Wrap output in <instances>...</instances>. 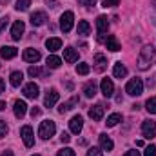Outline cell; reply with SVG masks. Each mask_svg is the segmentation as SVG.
Segmentation results:
<instances>
[{"label":"cell","mask_w":156,"mask_h":156,"mask_svg":"<svg viewBox=\"0 0 156 156\" xmlns=\"http://www.w3.org/2000/svg\"><path fill=\"white\" fill-rule=\"evenodd\" d=\"M4 89H5V83H4V80H2V78H0V94H2V93H4Z\"/></svg>","instance_id":"cell-45"},{"label":"cell","mask_w":156,"mask_h":156,"mask_svg":"<svg viewBox=\"0 0 156 156\" xmlns=\"http://www.w3.org/2000/svg\"><path fill=\"white\" fill-rule=\"evenodd\" d=\"M78 4L80 5H85V7H91V5L96 4V0H78Z\"/></svg>","instance_id":"cell-38"},{"label":"cell","mask_w":156,"mask_h":156,"mask_svg":"<svg viewBox=\"0 0 156 156\" xmlns=\"http://www.w3.org/2000/svg\"><path fill=\"white\" fill-rule=\"evenodd\" d=\"M7 22H9V20H7V18H5V16H4V18H2V20H0V31H4V29H5V27H7Z\"/></svg>","instance_id":"cell-41"},{"label":"cell","mask_w":156,"mask_h":156,"mask_svg":"<svg viewBox=\"0 0 156 156\" xmlns=\"http://www.w3.org/2000/svg\"><path fill=\"white\" fill-rule=\"evenodd\" d=\"M105 45H107V49H109V51H113V53H116V51H120V49H122L115 35H111V37H107V40H105Z\"/></svg>","instance_id":"cell-24"},{"label":"cell","mask_w":156,"mask_h":156,"mask_svg":"<svg viewBox=\"0 0 156 156\" xmlns=\"http://www.w3.org/2000/svg\"><path fill=\"white\" fill-rule=\"evenodd\" d=\"M96 29H98V40L102 42V40H104V35H105V33H107V29H109V22H107V16L100 15V16L96 18Z\"/></svg>","instance_id":"cell-7"},{"label":"cell","mask_w":156,"mask_h":156,"mask_svg":"<svg viewBox=\"0 0 156 156\" xmlns=\"http://www.w3.org/2000/svg\"><path fill=\"white\" fill-rule=\"evenodd\" d=\"M113 75H115V78H125L127 76V67L122 64V62H116L115 64V69H113Z\"/></svg>","instance_id":"cell-22"},{"label":"cell","mask_w":156,"mask_h":156,"mask_svg":"<svg viewBox=\"0 0 156 156\" xmlns=\"http://www.w3.org/2000/svg\"><path fill=\"white\" fill-rule=\"evenodd\" d=\"M82 127H83V120H82V116H73L71 118V122H69V129H71L73 134H78V133L82 131Z\"/></svg>","instance_id":"cell-15"},{"label":"cell","mask_w":156,"mask_h":156,"mask_svg":"<svg viewBox=\"0 0 156 156\" xmlns=\"http://www.w3.org/2000/svg\"><path fill=\"white\" fill-rule=\"evenodd\" d=\"M24 60L26 62H31V64H35V62H38L40 60V51H37V49H33V47H29V49H26L24 51Z\"/></svg>","instance_id":"cell-13"},{"label":"cell","mask_w":156,"mask_h":156,"mask_svg":"<svg viewBox=\"0 0 156 156\" xmlns=\"http://www.w3.org/2000/svg\"><path fill=\"white\" fill-rule=\"evenodd\" d=\"M83 94H85L87 98H93V96L96 94V83H94V82H87V83L83 85Z\"/></svg>","instance_id":"cell-25"},{"label":"cell","mask_w":156,"mask_h":156,"mask_svg":"<svg viewBox=\"0 0 156 156\" xmlns=\"http://www.w3.org/2000/svg\"><path fill=\"white\" fill-rule=\"evenodd\" d=\"M120 0H104V7H113V5H118Z\"/></svg>","instance_id":"cell-39"},{"label":"cell","mask_w":156,"mask_h":156,"mask_svg":"<svg viewBox=\"0 0 156 156\" xmlns=\"http://www.w3.org/2000/svg\"><path fill=\"white\" fill-rule=\"evenodd\" d=\"M73 24H75V15L71 11H66L62 16H60V29L64 33H69L73 29Z\"/></svg>","instance_id":"cell-4"},{"label":"cell","mask_w":156,"mask_h":156,"mask_svg":"<svg viewBox=\"0 0 156 156\" xmlns=\"http://www.w3.org/2000/svg\"><path fill=\"white\" fill-rule=\"evenodd\" d=\"M13 111H15V116H16V118H24V116H26V111H27L26 102H24V100H16V102H15Z\"/></svg>","instance_id":"cell-16"},{"label":"cell","mask_w":156,"mask_h":156,"mask_svg":"<svg viewBox=\"0 0 156 156\" xmlns=\"http://www.w3.org/2000/svg\"><path fill=\"white\" fill-rule=\"evenodd\" d=\"M100 89H102V94H104L105 98H111V96L115 94V85H113L111 78H104L102 83H100Z\"/></svg>","instance_id":"cell-9"},{"label":"cell","mask_w":156,"mask_h":156,"mask_svg":"<svg viewBox=\"0 0 156 156\" xmlns=\"http://www.w3.org/2000/svg\"><path fill=\"white\" fill-rule=\"evenodd\" d=\"M91 33V24L89 22H85V20H80L78 22V35H89Z\"/></svg>","instance_id":"cell-28"},{"label":"cell","mask_w":156,"mask_h":156,"mask_svg":"<svg viewBox=\"0 0 156 156\" xmlns=\"http://www.w3.org/2000/svg\"><path fill=\"white\" fill-rule=\"evenodd\" d=\"M142 134L147 140H153L156 136V122H153V120H144V123H142Z\"/></svg>","instance_id":"cell-6"},{"label":"cell","mask_w":156,"mask_h":156,"mask_svg":"<svg viewBox=\"0 0 156 156\" xmlns=\"http://www.w3.org/2000/svg\"><path fill=\"white\" fill-rule=\"evenodd\" d=\"M27 73H29V76H40V75H42V69H40V67H37V66H33V67H29V71H27Z\"/></svg>","instance_id":"cell-34"},{"label":"cell","mask_w":156,"mask_h":156,"mask_svg":"<svg viewBox=\"0 0 156 156\" xmlns=\"http://www.w3.org/2000/svg\"><path fill=\"white\" fill-rule=\"evenodd\" d=\"M85 156H102V149L93 147V149H89V151H87V154H85Z\"/></svg>","instance_id":"cell-36"},{"label":"cell","mask_w":156,"mask_h":156,"mask_svg":"<svg viewBox=\"0 0 156 156\" xmlns=\"http://www.w3.org/2000/svg\"><path fill=\"white\" fill-rule=\"evenodd\" d=\"M89 116L93 118L94 122H100L102 118H104V105H93L91 109H89Z\"/></svg>","instance_id":"cell-18"},{"label":"cell","mask_w":156,"mask_h":156,"mask_svg":"<svg viewBox=\"0 0 156 156\" xmlns=\"http://www.w3.org/2000/svg\"><path fill=\"white\" fill-rule=\"evenodd\" d=\"M31 24L35 26V27H38V26H44L45 24V20H47V15L44 13V11H35L33 15H31Z\"/></svg>","instance_id":"cell-12"},{"label":"cell","mask_w":156,"mask_h":156,"mask_svg":"<svg viewBox=\"0 0 156 156\" xmlns=\"http://www.w3.org/2000/svg\"><path fill=\"white\" fill-rule=\"evenodd\" d=\"M5 109V102H0V111H4Z\"/></svg>","instance_id":"cell-47"},{"label":"cell","mask_w":156,"mask_h":156,"mask_svg":"<svg viewBox=\"0 0 156 156\" xmlns=\"http://www.w3.org/2000/svg\"><path fill=\"white\" fill-rule=\"evenodd\" d=\"M7 134V123L4 120H0V138H4Z\"/></svg>","instance_id":"cell-35"},{"label":"cell","mask_w":156,"mask_h":156,"mask_svg":"<svg viewBox=\"0 0 156 156\" xmlns=\"http://www.w3.org/2000/svg\"><path fill=\"white\" fill-rule=\"evenodd\" d=\"M45 47H47L51 53H55V51L62 49V40H60V38H47V42H45Z\"/></svg>","instance_id":"cell-23"},{"label":"cell","mask_w":156,"mask_h":156,"mask_svg":"<svg viewBox=\"0 0 156 156\" xmlns=\"http://www.w3.org/2000/svg\"><path fill=\"white\" fill-rule=\"evenodd\" d=\"M123 156H140V153H138V151H127Z\"/></svg>","instance_id":"cell-44"},{"label":"cell","mask_w":156,"mask_h":156,"mask_svg":"<svg viewBox=\"0 0 156 156\" xmlns=\"http://www.w3.org/2000/svg\"><path fill=\"white\" fill-rule=\"evenodd\" d=\"M58 98H60L58 91H56V89H51V91H47V94H45V98H44V105H45V107H53V105L58 102Z\"/></svg>","instance_id":"cell-11"},{"label":"cell","mask_w":156,"mask_h":156,"mask_svg":"<svg viewBox=\"0 0 156 156\" xmlns=\"http://www.w3.org/2000/svg\"><path fill=\"white\" fill-rule=\"evenodd\" d=\"M24 29H26L24 22H22V20H16V22L13 24V27H11V38L13 40H20L22 38V35H24Z\"/></svg>","instance_id":"cell-10"},{"label":"cell","mask_w":156,"mask_h":156,"mask_svg":"<svg viewBox=\"0 0 156 156\" xmlns=\"http://www.w3.org/2000/svg\"><path fill=\"white\" fill-rule=\"evenodd\" d=\"M76 104H78V96H73L69 102H64V104H60V107H58V113H62V115H64V113L71 111V109H73Z\"/></svg>","instance_id":"cell-20"},{"label":"cell","mask_w":156,"mask_h":156,"mask_svg":"<svg viewBox=\"0 0 156 156\" xmlns=\"http://www.w3.org/2000/svg\"><path fill=\"white\" fill-rule=\"evenodd\" d=\"M125 93L131 94V96H140V94L144 93V82H142V78H133V80H129L127 85H125Z\"/></svg>","instance_id":"cell-3"},{"label":"cell","mask_w":156,"mask_h":156,"mask_svg":"<svg viewBox=\"0 0 156 156\" xmlns=\"http://www.w3.org/2000/svg\"><path fill=\"white\" fill-rule=\"evenodd\" d=\"M16 55H18L16 47H11V45H4V47L0 49V56H2V58H5V60H11V58H15Z\"/></svg>","instance_id":"cell-17"},{"label":"cell","mask_w":156,"mask_h":156,"mask_svg":"<svg viewBox=\"0 0 156 156\" xmlns=\"http://www.w3.org/2000/svg\"><path fill=\"white\" fill-rule=\"evenodd\" d=\"M144 156H156V145H149V147L145 149Z\"/></svg>","instance_id":"cell-37"},{"label":"cell","mask_w":156,"mask_h":156,"mask_svg":"<svg viewBox=\"0 0 156 156\" xmlns=\"http://www.w3.org/2000/svg\"><path fill=\"white\" fill-rule=\"evenodd\" d=\"M64 58H66V62H69V64L76 62L78 60V51L73 49V47H66V49H64Z\"/></svg>","instance_id":"cell-21"},{"label":"cell","mask_w":156,"mask_h":156,"mask_svg":"<svg viewBox=\"0 0 156 156\" xmlns=\"http://www.w3.org/2000/svg\"><path fill=\"white\" fill-rule=\"evenodd\" d=\"M22 82H24L22 71H13V73H11V85H13V87H18Z\"/></svg>","instance_id":"cell-27"},{"label":"cell","mask_w":156,"mask_h":156,"mask_svg":"<svg viewBox=\"0 0 156 156\" xmlns=\"http://www.w3.org/2000/svg\"><path fill=\"white\" fill-rule=\"evenodd\" d=\"M55 133H56V125H55V122H53V120H44V122L40 123V127H38V136L42 138V140H47V138H51Z\"/></svg>","instance_id":"cell-2"},{"label":"cell","mask_w":156,"mask_h":156,"mask_svg":"<svg viewBox=\"0 0 156 156\" xmlns=\"http://www.w3.org/2000/svg\"><path fill=\"white\" fill-rule=\"evenodd\" d=\"M38 94H40V89H38V85H37L35 82L24 85V96H26V98L35 100V98H38Z\"/></svg>","instance_id":"cell-8"},{"label":"cell","mask_w":156,"mask_h":156,"mask_svg":"<svg viewBox=\"0 0 156 156\" xmlns=\"http://www.w3.org/2000/svg\"><path fill=\"white\" fill-rule=\"evenodd\" d=\"M154 60V47L153 45H144L140 55H138V69L147 71L151 67V62Z\"/></svg>","instance_id":"cell-1"},{"label":"cell","mask_w":156,"mask_h":156,"mask_svg":"<svg viewBox=\"0 0 156 156\" xmlns=\"http://www.w3.org/2000/svg\"><path fill=\"white\" fill-rule=\"evenodd\" d=\"M33 156H40V154H33Z\"/></svg>","instance_id":"cell-49"},{"label":"cell","mask_w":156,"mask_h":156,"mask_svg":"<svg viewBox=\"0 0 156 156\" xmlns=\"http://www.w3.org/2000/svg\"><path fill=\"white\" fill-rule=\"evenodd\" d=\"M56 156H76L75 154V151L73 149H69V147H66V149H62V151H58Z\"/></svg>","instance_id":"cell-33"},{"label":"cell","mask_w":156,"mask_h":156,"mask_svg":"<svg viewBox=\"0 0 156 156\" xmlns=\"http://www.w3.org/2000/svg\"><path fill=\"white\" fill-rule=\"evenodd\" d=\"M20 136H22L26 147H33V145H35V134H33L31 125H24V127L20 129Z\"/></svg>","instance_id":"cell-5"},{"label":"cell","mask_w":156,"mask_h":156,"mask_svg":"<svg viewBox=\"0 0 156 156\" xmlns=\"http://www.w3.org/2000/svg\"><path fill=\"white\" fill-rule=\"evenodd\" d=\"M29 5H31V0H16L15 9H16V11H27Z\"/></svg>","instance_id":"cell-29"},{"label":"cell","mask_w":156,"mask_h":156,"mask_svg":"<svg viewBox=\"0 0 156 156\" xmlns=\"http://www.w3.org/2000/svg\"><path fill=\"white\" fill-rule=\"evenodd\" d=\"M118 122H122V115H120V113H113L111 116L107 118V122H105V123H107V127H115Z\"/></svg>","instance_id":"cell-30"},{"label":"cell","mask_w":156,"mask_h":156,"mask_svg":"<svg viewBox=\"0 0 156 156\" xmlns=\"http://www.w3.org/2000/svg\"><path fill=\"white\" fill-rule=\"evenodd\" d=\"M38 115H40V109L38 107H33V109H31V116L35 118V116H38Z\"/></svg>","instance_id":"cell-43"},{"label":"cell","mask_w":156,"mask_h":156,"mask_svg":"<svg viewBox=\"0 0 156 156\" xmlns=\"http://www.w3.org/2000/svg\"><path fill=\"white\" fill-rule=\"evenodd\" d=\"M60 140H62L64 144H67V142L71 140V136H69V133H62V136H60Z\"/></svg>","instance_id":"cell-40"},{"label":"cell","mask_w":156,"mask_h":156,"mask_svg":"<svg viewBox=\"0 0 156 156\" xmlns=\"http://www.w3.org/2000/svg\"><path fill=\"white\" fill-rule=\"evenodd\" d=\"M107 67V58L104 56V55H94V71H98V73H104V69Z\"/></svg>","instance_id":"cell-14"},{"label":"cell","mask_w":156,"mask_h":156,"mask_svg":"<svg viewBox=\"0 0 156 156\" xmlns=\"http://www.w3.org/2000/svg\"><path fill=\"white\" fill-rule=\"evenodd\" d=\"M45 4H47L49 7H53V9H55V7L58 5V2H56V0H45Z\"/></svg>","instance_id":"cell-42"},{"label":"cell","mask_w":156,"mask_h":156,"mask_svg":"<svg viewBox=\"0 0 156 156\" xmlns=\"http://www.w3.org/2000/svg\"><path fill=\"white\" fill-rule=\"evenodd\" d=\"M0 2H2V4H7V2H9V0H0Z\"/></svg>","instance_id":"cell-48"},{"label":"cell","mask_w":156,"mask_h":156,"mask_svg":"<svg viewBox=\"0 0 156 156\" xmlns=\"http://www.w3.org/2000/svg\"><path fill=\"white\" fill-rule=\"evenodd\" d=\"M145 109H147L151 115H156V96L149 98V100L145 102Z\"/></svg>","instance_id":"cell-31"},{"label":"cell","mask_w":156,"mask_h":156,"mask_svg":"<svg viewBox=\"0 0 156 156\" xmlns=\"http://www.w3.org/2000/svg\"><path fill=\"white\" fill-rule=\"evenodd\" d=\"M91 71V67H89V64H85V62H82V64H78L76 66V73L78 75H87Z\"/></svg>","instance_id":"cell-32"},{"label":"cell","mask_w":156,"mask_h":156,"mask_svg":"<svg viewBox=\"0 0 156 156\" xmlns=\"http://www.w3.org/2000/svg\"><path fill=\"white\" fill-rule=\"evenodd\" d=\"M2 156H15V154H13V151H4Z\"/></svg>","instance_id":"cell-46"},{"label":"cell","mask_w":156,"mask_h":156,"mask_svg":"<svg viewBox=\"0 0 156 156\" xmlns=\"http://www.w3.org/2000/svg\"><path fill=\"white\" fill-rule=\"evenodd\" d=\"M47 67L49 69H58L60 66H62V60L58 58V56H55V55H51V56H47Z\"/></svg>","instance_id":"cell-26"},{"label":"cell","mask_w":156,"mask_h":156,"mask_svg":"<svg viewBox=\"0 0 156 156\" xmlns=\"http://www.w3.org/2000/svg\"><path fill=\"white\" fill-rule=\"evenodd\" d=\"M98 140H100V147H102V151H113L115 144H113V140H111L107 134H100Z\"/></svg>","instance_id":"cell-19"}]
</instances>
